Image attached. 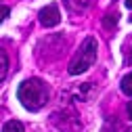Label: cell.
I'll return each instance as SVG.
<instances>
[{
	"label": "cell",
	"instance_id": "11",
	"mask_svg": "<svg viewBox=\"0 0 132 132\" xmlns=\"http://www.w3.org/2000/svg\"><path fill=\"white\" fill-rule=\"evenodd\" d=\"M126 6H128V9H132V0H126Z\"/></svg>",
	"mask_w": 132,
	"mask_h": 132
},
{
	"label": "cell",
	"instance_id": "6",
	"mask_svg": "<svg viewBox=\"0 0 132 132\" xmlns=\"http://www.w3.org/2000/svg\"><path fill=\"white\" fill-rule=\"evenodd\" d=\"M6 71H9V59H6L4 51L0 48V82L6 78Z\"/></svg>",
	"mask_w": 132,
	"mask_h": 132
},
{
	"label": "cell",
	"instance_id": "5",
	"mask_svg": "<svg viewBox=\"0 0 132 132\" xmlns=\"http://www.w3.org/2000/svg\"><path fill=\"white\" fill-rule=\"evenodd\" d=\"M2 132H25V130H23V124H21V122L11 120V122H6V124H4Z\"/></svg>",
	"mask_w": 132,
	"mask_h": 132
},
{
	"label": "cell",
	"instance_id": "2",
	"mask_svg": "<svg viewBox=\"0 0 132 132\" xmlns=\"http://www.w3.org/2000/svg\"><path fill=\"white\" fill-rule=\"evenodd\" d=\"M96 51H98L96 40L92 36H88L84 42H82L80 51L73 55V59L69 63V73L71 76H80V73L88 71L92 65H94V61H96Z\"/></svg>",
	"mask_w": 132,
	"mask_h": 132
},
{
	"label": "cell",
	"instance_id": "4",
	"mask_svg": "<svg viewBox=\"0 0 132 132\" xmlns=\"http://www.w3.org/2000/svg\"><path fill=\"white\" fill-rule=\"evenodd\" d=\"M63 2H65V6H67L71 13H84L90 6L92 0H63Z\"/></svg>",
	"mask_w": 132,
	"mask_h": 132
},
{
	"label": "cell",
	"instance_id": "8",
	"mask_svg": "<svg viewBox=\"0 0 132 132\" xmlns=\"http://www.w3.org/2000/svg\"><path fill=\"white\" fill-rule=\"evenodd\" d=\"M115 23H118V13H109L105 17V27L111 29V27H115Z\"/></svg>",
	"mask_w": 132,
	"mask_h": 132
},
{
	"label": "cell",
	"instance_id": "12",
	"mask_svg": "<svg viewBox=\"0 0 132 132\" xmlns=\"http://www.w3.org/2000/svg\"><path fill=\"white\" fill-rule=\"evenodd\" d=\"M128 132H132V128H130V130H128Z\"/></svg>",
	"mask_w": 132,
	"mask_h": 132
},
{
	"label": "cell",
	"instance_id": "3",
	"mask_svg": "<svg viewBox=\"0 0 132 132\" xmlns=\"http://www.w3.org/2000/svg\"><path fill=\"white\" fill-rule=\"evenodd\" d=\"M38 17H40V23H42L44 27H55V25H59V21H61V13H59L57 4H48V6H44V9L38 13Z\"/></svg>",
	"mask_w": 132,
	"mask_h": 132
},
{
	"label": "cell",
	"instance_id": "1",
	"mask_svg": "<svg viewBox=\"0 0 132 132\" xmlns=\"http://www.w3.org/2000/svg\"><path fill=\"white\" fill-rule=\"evenodd\" d=\"M17 98L21 101V105L27 109V111H38L46 105L48 101V88L42 80L38 78H29L25 80L23 84L19 86L17 90Z\"/></svg>",
	"mask_w": 132,
	"mask_h": 132
},
{
	"label": "cell",
	"instance_id": "9",
	"mask_svg": "<svg viewBox=\"0 0 132 132\" xmlns=\"http://www.w3.org/2000/svg\"><path fill=\"white\" fill-rule=\"evenodd\" d=\"M9 13H11V11H9V6H2V4H0V23H2V21L9 17Z\"/></svg>",
	"mask_w": 132,
	"mask_h": 132
},
{
	"label": "cell",
	"instance_id": "7",
	"mask_svg": "<svg viewBox=\"0 0 132 132\" xmlns=\"http://www.w3.org/2000/svg\"><path fill=\"white\" fill-rule=\"evenodd\" d=\"M122 92L132 96V71L128 76H124V80H122Z\"/></svg>",
	"mask_w": 132,
	"mask_h": 132
},
{
	"label": "cell",
	"instance_id": "10",
	"mask_svg": "<svg viewBox=\"0 0 132 132\" xmlns=\"http://www.w3.org/2000/svg\"><path fill=\"white\" fill-rule=\"evenodd\" d=\"M128 115H130V120H132V101H130V105H128Z\"/></svg>",
	"mask_w": 132,
	"mask_h": 132
}]
</instances>
